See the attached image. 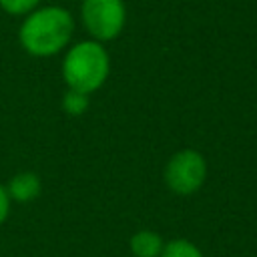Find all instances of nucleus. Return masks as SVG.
<instances>
[{
    "label": "nucleus",
    "instance_id": "10",
    "mask_svg": "<svg viewBox=\"0 0 257 257\" xmlns=\"http://www.w3.org/2000/svg\"><path fill=\"white\" fill-rule=\"evenodd\" d=\"M8 211H10V195H8V191L0 185V225L6 221Z\"/></svg>",
    "mask_w": 257,
    "mask_h": 257
},
{
    "label": "nucleus",
    "instance_id": "1",
    "mask_svg": "<svg viewBox=\"0 0 257 257\" xmlns=\"http://www.w3.org/2000/svg\"><path fill=\"white\" fill-rule=\"evenodd\" d=\"M74 18L62 6H40L24 16L18 30L22 48L32 56H52L68 46Z\"/></svg>",
    "mask_w": 257,
    "mask_h": 257
},
{
    "label": "nucleus",
    "instance_id": "4",
    "mask_svg": "<svg viewBox=\"0 0 257 257\" xmlns=\"http://www.w3.org/2000/svg\"><path fill=\"white\" fill-rule=\"evenodd\" d=\"M207 177V163L201 153L193 149L179 151L171 157L165 169V183L177 195H191L195 193Z\"/></svg>",
    "mask_w": 257,
    "mask_h": 257
},
{
    "label": "nucleus",
    "instance_id": "5",
    "mask_svg": "<svg viewBox=\"0 0 257 257\" xmlns=\"http://www.w3.org/2000/svg\"><path fill=\"white\" fill-rule=\"evenodd\" d=\"M6 191H8V195L12 199H16L20 203H26V201H32L34 197H38L40 181H38V177L34 173L24 171V173H18V175L12 177V181H10Z\"/></svg>",
    "mask_w": 257,
    "mask_h": 257
},
{
    "label": "nucleus",
    "instance_id": "6",
    "mask_svg": "<svg viewBox=\"0 0 257 257\" xmlns=\"http://www.w3.org/2000/svg\"><path fill=\"white\" fill-rule=\"evenodd\" d=\"M163 239L155 231H139L131 237V251L135 257H161L163 253Z\"/></svg>",
    "mask_w": 257,
    "mask_h": 257
},
{
    "label": "nucleus",
    "instance_id": "8",
    "mask_svg": "<svg viewBox=\"0 0 257 257\" xmlns=\"http://www.w3.org/2000/svg\"><path fill=\"white\" fill-rule=\"evenodd\" d=\"M62 108L70 116H80L88 108V94L68 88L64 92V96H62Z\"/></svg>",
    "mask_w": 257,
    "mask_h": 257
},
{
    "label": "nucleus",
    "instance_id": "3",
    "mask_svg": "<svg viewBox=\"0 0 257 257\" xmlns=\"http://www.w3.org/2000/svg\"><path fill=\"white\" fill-rule=\"evenodd\" d=\"M80 20L92 40H114L126 24L124 0H82Z\"/></svg>",
    "mask_w": 257,
    "mask_h": 257
},
{
    "label": "nucleus",
    "instance_id": "2",
    "mask_svg": "<svg viewBox=\"0 0 257 257\" xmlns=\"http://www.w3.org/2000/svg\"><path fill=\"white\" fill-rule=\"evenodd\" d=\"M110 58L102 42L80 40L68 48L62 60V78L68 88L90 94L108 78Z\"/></svg>",
    "mask_w": 257,
    "mask_h": 257
},
{
    "label": "nucleus",
    "instance_id": "9",
    "mask_svg": "<svg viewBox=\"0 0 257 257\" xmlns=\"http://www.w3.org/2000/svg\"><path fill=\"white\" fill-rule=\"evenodd\" d=\"M40 6V0H0V8L12 16H26Z\"/></svg>",
    "mask_w": 257,
    "mask_h": 257
},
{
    "label": "nucleus",
    "instance_id": "7",
    "mask_svg": "<svg viewBox=\"0 0 257 257\" xmlns=\"http://www.w3.org/2000/svg\"><path fill=\"white\" fill-rule=\"evenodd\" d=\"M161 257H203V253L187 239H173L165 243Z\"/></svg>",
    "mask_w": 257,
    "mask_h": 257
}]
</instances>
